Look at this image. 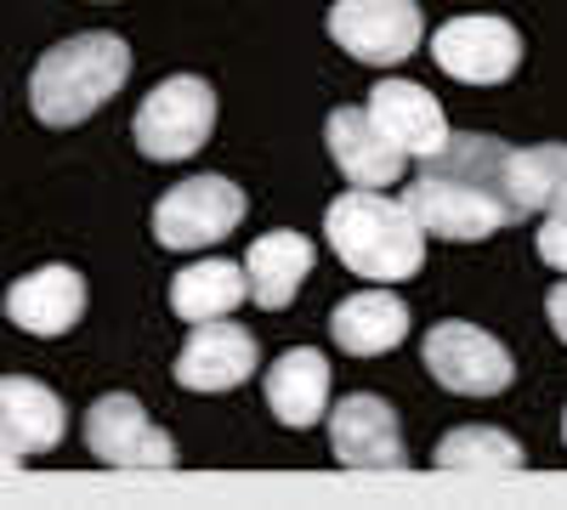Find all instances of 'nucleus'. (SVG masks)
<instances>
[{"label": "nucleus", "mask_w": 567, "mask_h": 510, "mask_svg": "<svg viewBox=\"0 0 567 510\" xmlns=\"http://www.w3.org/2000/svg\"><path fill=\"white\" fill-rule=\"evenodd\" d=\"M0 471H7V477H12V471H23V454H18V448H7V443H0Z\"/></svg>", "instance_id": "b1692460"}, {"label": "nucleus", "mask_w": 567, "mask_h": 510, "mask_svg": "<svg viewBox=\"0 0 567 510\" xmlns=\"http://www.w3.org/2000/svg\"><path fill=\"white\" fill-rule=\"evenodd\" d=\"M323 233L329 250L341 256V267H352L358 278H374V284H398V278H414L425 261V233L420 221L374 188H352L336 205L323 210Z\"/></svg>", "instance_id": "7ed1b4c3"}, {"label": "nucleus", "mask_w": 567, "mask_h": 510, "mask_svg": "<svg viewBox=\"0 0 567 510\" xmlns=\"http://www.w3.org/2000/svg\"><path fill=\"white\" fill-rule=\"evenodd\" d=\"M561 437H567V414H561Z\"/></svg>", "instance_id": "393cba45"}, {"label": "nucleus", "mask_w": 567, "mask_h": 510, "mask_svg": "<svg viewBox=\"0 0 567 510\" xmlns=\"http://www.w3.org/2000/svg\"><path fill=\"white\" fill-rule=\"evenodd\" d=\"M80 312H85V278L74 267H40L7 290V318L23 335H40V341L69 335Z\"/></svg>", "instance_id": "ddd939ff"}, {"label": "nucleus", "mask_w": 567, "mask_h": 510, "mask_svg": "<svg viewBox=\"0 0 567 510\" xmlns=\"http://www.w3.org/2000/svg\"><path fill=\"white\" fill-rule=\"evenodd\" d=\"M432 58L465 85H499L523 63V34L505 18H454L432 34Z\"/></svg>", "instance_id": "1a4fd4ad"}, {"label": "nucleus", "mask_w": 567, "mask_h": 510, "mask_svg": "<svg viewBox=\"0 0 567 510\" xmlns=\"http://www.w3.org/2000/svg\"><path fill=\"white\" fill-rule=\"evenodd\" d=\"M369 119L386 131V143L403 148V159H432L449 143V119L437 108V97L414 80H381L369 91Z\"/></svg>", "instance_id": "f8f14e48"}, {"label": "nucleus", "mask_w": 567, "mask_h": 510, "mask_svg": "<svg viewBox=\"0 0 567 510\" xmlns=\"http://www.w3.org/2000/svg\"><path fill=\"white\" fill-rule=\"evenodd\" d=\"M420 357H425V368H432V381L443 392H460V397H499L516 381L511 352L488 330L460 323V318L454 323H437V330L425 335Z\"/></svg>", "instance_id": "0eeeda50"}, {"label": "nucleus", "mask_w": 567, "mask_h": 510, "mask_svg": "<svg viewBox=\"0 0 567 510\" xmlns=\"http://www.w3.org/2000/svg\"><path fill=\"white\" fill-rule=\"evenodd\" d=\"M256 335L239 330V323H221V318H199L194 335H187L182 357H176V386L187 392H233L256 375Z\"/></svg>", "instance_id": "9b49d317"}, {"label": "nucleus", "mask_w": 567, "mask_h": 510, "mask_svg": "<svg viewBox=\"0 0 567 510\" xmlns=\"http://www.w3.org/2000/svg\"><path fill=\"white\" fill-rule=\"evenodd\" d=\"M511 188L523 216L567 210V143H539V148L511 154Z\"/></svg>", "instance_id": "aec40b11"}, {"label": "nucleus", "mask_w": 567, "mask_h": 510, "mask_svg": "<svg viewBox=\"0 0 567 510\" xmlns=\"http://www.w3.org/2000/svg\"><path fill=\"white\" fill-rule=\"evenodd\" d=\"M545 312H550V330L567 341V284H556V290L545 295Z\"/></svg>", "instance_id": "5701e85b"}, {"label": "nucleus", "mask_w": 567, "mask_h": 510, "mask_svg": "<svg viewBox=\"0 0 567 510\" xmlns=\"http://www.w3.org/2000/svg\"><path fill=\"white\" fill-rule=\"evenodd\" d=\"M307 272H312V244L301 233H261L245 256V284H250L256 306H267V312L290 306L296 290L307 284Z\"/></svg>", "instance_id": "a211bd4d"}, {"label": "nucleus", "mask_w": 567, "mask_h": 510, "mask_svg": "<svg viewBox=\"0 0 567 510\" xmlns=\"http://www.w3.org/2000/svg\"><path fill=\"white\" fill-rule=\"evenodd\" d=\"M323 23L341 52H352L358 63H374V69L409 63L425 34V18L414 0H336Z\"/></svg>", "instance_id": "39448f33"}, {"label": "nucleus", "mask_w": 567, "mask_h": 510, "mask_svg": "<svg viewBox=\"0 0 567 510\" xmlns=\"http://www.w3.org/2000/svg\"><path fill=\"white\" fill-rule=\"evenodd\" d=\"M329 448H336V459L352 466V471H403L409 466L398 414H392L386 397H374V392L341 397V408L329 414Z\"/></svg>", "instance_id": "9d476101"}, {"label": "nucleus", "mask_w": 567, "mask_h": 510, "mask_svg": "<svg viewBox=\"0 0 567 510\" xmlns=\"http://www.w3.org/2000/svg\"><path fill=\"white\" fill-rule=\"evenodd\" d=\"M245 221V194L227 176H187L154 205V239L165 250H205L221 244Z\"/></svg>", "instance_id": "423d86ee"}, {"label": "nucleus", "mask_w": 567, "mask_h": 510, "mask_svg": "<svg viewBox=\"0 0 567 510\" xmlns=\"http://www.w3.org/2000/svg\"><path fill=\"white\" fill-rule=\"evenodd\" d=\"M323 136H329V159L341 165L352 188H392L403 176V148L386 143V131L369 119V108H336Z\"/></svg>", "instance_id": "4468645a"}, {"label": "nucleus", "mask_w": 567, "mask_h": 510, "mask_svg": "<svg viewBox=\"0 0 567 510\" xmlns=\"http://www.w3.org/2000/svg\"><path fill=\"white\" fill-rule=\"evenodd\" d=\"M432 466H443V471H523L528 454H523V443L505 437V431L465 426V431H449V437L437 443Z\"/></svg>", "instance_id": "412c9836"}, {"label": "nucleus", "mask_w": 567, "mask_h": 510, "mask_svg": "<svg viewBox=\"0 0 567 510\" xmlns=\"http://www.w3.org/2000/svg\"><path fill=\"white\" fill-rule=\"evenodd\" d=\"M63 397L52 386H40L29 375L0 381V443L18 454H45L63 443Z\"/></svg>", "instance_id": "2eb2a0df"}, {"label": "nucleus", "mask_w": 567, "mask_h": 510, "mask_svg": "<svg viewBox=\"0 0 567 510\" xmlns=\"http://www.w3.org/2000/svg\"><path fill=\"white\" fill-rule=\"evenodd\" d=\"M267 408L278 414V426H290V431H307L312 420H323V408H329V363H323V352H312V346L284 352L267 368Z\"/></svg>", "instance_id": "f3484780"}, {"label": "nucleus", "mask_w": 567, "mask_h": 510, "mask_svg": "<svg viewBox=\"0 0 567 510\" xmlns=\"http://www.w3.org/2000/svg\"><path fill=\"white\" fill-rule=\"evenodd\" d=\"M250 295L245 284V267L239 261H199V267H182L171 278V312L199 323V318H227Z\"/></svg>", "instance_id": "6ab92c4d"}, {"label": "nucleus", "mask_w": 567, "mask_h": 510, "mask_svg": "<svg viewBox=\"0 0 567 510\" xmlns=\"http://www.w3.org/2000/svg\"><path fill=\"white\" fill-rule=\"evenodd\" d=\"M216 131V91L199 80V74H171L159 80L148 97L136 108V148L142 159H194Z\"/></svg>", "instance_id": "20e7f679"}, {"label": "nucleus", "mask_w": 567, "mask_h": 510, "mask_svg": "<svg viewBox=\"0 0 567 510\" xmlns=\"http://www.w3.org/2000/svg\"><path fill=\"white\" fill-rule=\"evenodd\" d=\"M131 80V45L120 34H74L63 45H52L34 74H29V108L40 125H80L97 114L114 91Z\"/></svg>", "instance_id": "f03ea898"}, {"label": "nucleus", "mask_w": 567, "mask_h": 510, "mask_svg": "<svg viewBox=\"0 0 567 510\" xmlns=\"http://www.w3.org/2000/svg\"><path fill=\"white\" fill-rule=\"evenodd\" d=\"M329 335H336V346L352 352V357H381V352L403 346L409 306L392 290H358L329 312Z\"/></svg>", "instance_id": "dca6fc26"}, {"label": "nucleus", "mask_w": 567, "mask_h": 510, "mask_svg": "<svg viewBox=\"0 0 567 510\" xmlns=\"http://www.w3.org/2000/svg\"><path fill=\"white\" fill-rule=\"evenodd\" d=\"M85 448H91V459H103L114 471H171L176 466V443L142 414V403L131 392H109L91 403Z\"/></svg>", "instance_id": "6e6552de"}, {"label": "nucleus", "mask_w": 567, "mask_h": 510, "mask_svg": "<svg viewBox=\"0 0 567 510\" xmlns=\"http://www.w3.org/2000/svg\"><path fill=\"white\" fill-rule=\"evenodd\" d=\"M539 261L567 272V210H545V227H539Z\"/></svg>", "instance_id": "4be33fe9"}, {"label": "nucleus", "mask_w": 567, "mask_h": 510, "mask_svg": "<svg viewBox=\"0 0 567 510\" xmlns=\"http://www.w3.org/2000/svg\"><path fill=\"white\" fill-rule=\"evenodd\" d=\"M403 210L420 221V233H437L449 244L494 239L505 221L523 216L511 188V148L499 136H454L425 159L414 188L403 194Z\"/></svg>", "instance_id": "f257e3e1"}]
</instances>
